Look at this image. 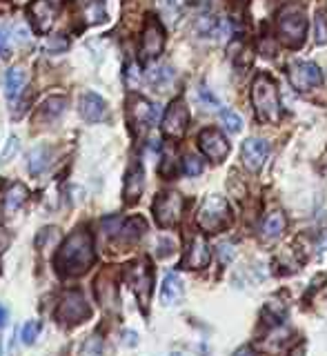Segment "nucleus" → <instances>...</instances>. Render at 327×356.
Segmentation results:
<instances>
[{
    "instance_id": "obj_1",
    "label": "nucleus",
    "mask_w": 327,
    "mask_h": 356,
    "mask_svg": "<svg viewBox=\"0 0 327 356\" xmlns=\"http://www.w3.org/2000/svg\"><path fill=\"white\" fill-rule=\"evenodd\" d=\"M94 243L87 229H76L67 236L56 254V270L63 276H81L94 265Z\"/></svg>"
},
{
    "instance_id": "obj_2",
    "label": "nucleus",
    "mask_w": 327,
    "mask_h": 356,
    "mask_svg": "<svg viewBox=\"0 0 327 356\" xmlns=\"http://www.w3.org/2000/svg\"><path fill=\"white\" fill-rule=\"evenodd\" d=\"M252 105H254V114L256 118L265 122V125H272L278 122L280 118V98H278V89L272 76L267 74H258L252 83Z\"/></svg>"
},
{
    "instance_id": "obj_3",
    "label": "nucleus",
    "mask_w": 327,
    "mask_h": 356,
    "mask_svg": "<svg viewBox=\"0 0 327 356\" xmlns=\"http://www.w3.org/2000/svg\"><path fill=\"white\" fill-rule=\"evenodd\" d=\"M276 29H278V38L280 42L289 49H296L305 42L308 36V16L298 5L285 7L278 14L276 20Z\"/></svg>"
},
{
    "instance_id": "obj_4",
    "label": "nucleus",
    "mask_w": 327,
    "mask_h": 356,
    "mask_svg": "<svg viewBox=\"0 0 327 356\" xmlns=\"http://www.w3.org/2000/svg\"><path fill=\"white\" fill-rule=\"evenodd\" d=\"M196 222L205 232H221L225 227H230V222H232L230 203L223 196H216V194L207 196L198 207Z\"/></svg>"
},
{
    "instance_id": "obj_5",
    "label": "nucleus",
    "mask_w": 327,
    "mask_h": 356,
    "mask_svg": "<svg viewBox=\"0 0 327 356\" xmlns=\"http://www.w3.org/2000/svg\"><path fill=\"white\" fill-rule=\"evenodd\" d=\"M127 283L131 285L134 294H136L138 303L143 309L150 307V298H152V289H154V272H152V265L147 259H141L134 265H129L127 270Z\"/></svg>"
},
{
    "instance_id": "obj_6",
    "label": "nucleus",
    "mask_w": 327,
    "mask_h": 356,
    "mask_svg": "<svg viewBox=\"0 0 327 356\" xmlns=\"http://www.w3.org/2000/svg\"><path fill=\"white\" fill-rule=\"evenodd\" d=\"M287 81L296 92H310V89L323 85V72L312 60H292L287 65Z\"/></svg>"
},
{
    "instance_id": "obj_7",
    "label": "nucleus",
    "mask_w": 327,
    "mask_h": 356,
    "mask_svg": "<svg viewBox=\"0 0 327 356\" xmlns=\"http://www.w3.org/2000/svg\"><path fill=\"white\" fill-rule=\"evenodd\" d=\"M185 200L178 192H163L154 200V216L161 227H176L183 218Z\"/></svg>"
},
{
    "instance_id": "obj_8",
    "label": "nucleus",
    "mask_w": 327,
    "mask_h": 356,
    "mask_svg": "<svg viewBox=\"0 0 327 356\" xmlns=\"http://www.w3.org/2000/svg\"><path fill=\"white\" fill-rule=\"evenodd\" d=\"M89 314H92V309H89L83 292H78V289L67 292L61 300L58 309H56V318L63 323H70V325H76V323L89 318Z\"/></svg>"
},
{
    "instance_id": "obj_9",
    "label": "nucleus",
    "mask_w": 327,
    "mask_h": 356,
    "mask_svg": "<svg viewBox=\"0 0 327 356\" xmlns=\"http://www.w3.org/2000/svg\"><path fill=\"white\" fill-rule=\"evenodd\" d=\"M63 9V0H33L29 7V20L38 33H47Z\"/></svg>"
},
{
    "instance_id": "obj_10",
    "label": "nucleus",
    "mask_w": 327,
    "mask_h": 356,
    "mask_svg": "<svg viewBox=\"0 0 327 356\" xmlns=\"http://www.w3.org/2000/svg\"><path fill=\"white\" fill-rule=\"evenodd\" d=\"M198 147L202 156L209 159L212 163H223L230 154V143L223 136V131H218L216 127H207L198 134Z\"/></svg>"
},
{
    "instance_id": "obj_11",
    "label": "nucleus",
    "mask_w": 327,
    "mask_h": 356,
    "mask_svg": "<svg viewBox=\"0 0 327 356\" xmlns=\"http://www.w3.org/2000/svg\"><path fill=\"white\" fill-rule=\"evenodd\" d=\"M129 118L134 127L145 131L152 125H156V120L161 118V105H156L143 96H134L129 100Z\"/></svg>"
},
{
    "instance_id": "obj_12",
    "label": "nucleus",
    "mask_w": 327,
    "mask_h": 356,
    "mask_svg": "<svg viewBox=\"0 0 327 356\" xmlns=\"http://www.w3.org/2000/svg\"><path fill=\"white\" fill-rule=\"evenodd\" d=\"M163 47H165V31L159 20L150 18L147 25L143 29V38H141V58L143 60L159 58L163 54Z\"/></svg>"
},
{
    "instance_id": "obj_13",
    "label": "nucleus",
    "mask_w": 327,
    "mask_h": 356,
    "mask_svg": "<svg viewBox=\"0 0 327 356\" xmlns=\"http://www.w3.org/2000/svg\"><path fill=\"white\" fill-rule=\"evenodd\" d=\"M189 122V111L187 105L183 103V98H176L172 105L167 107L163 116V131L169 138H183V134L187 129Z\"/></svg>"
},
{
    "instance_id": "obj_14",
    "label": "nucleus",
    "mask_w": 327,
    "mask_h": 356,
    "mask_svg": "<svg viewBox=\"0 0 327 356\" xmlns=\"http://www.w3.org/2000/svg\"><path fill=\"white\" fill-rule=\"evenodd\" d=\"M241 156H243V163H245L247 170L261 172L265 161H267V156H269V143L263 138H247L243 143Z\"/></svg>"
},
{
    "instance_id": "obj_15",
    "label": "nucleus",
    "mask_w": 327,
    "mask_h": 356,
    "mask_svg": "<svg viewBox=\"0 0 327 356\" xmlns=\"http://www.w3.org/2000/svg\"><path fill=\"white\" fill-rule=\"evenodd\" d=\"M212 261V252H209V245L202 236H196L194 241L189 243L187 248V254L183 259V265L187 270H202V267H207Z\"/></svg>"
},
{
    "instance_id": "obj_16",
    "label": "nucleus",
    "mask_w": 327,
    "mask_h": 356,
    "mask_svg": "<svg viewBox=\"0 0 327 356\" xmlns=\"http://www.w3.org/2000/svg\"><path fill=\"white\" fill-rule=\"evenodd\" d=\"M81 116L87 122H100V120H105L109 116L107 103L98 94L87 92V94L81 96Z\"/></svg>"
},
{
    "instance_id": "obj_17",
    "label": "nucleus",
    "mask_w": 327,
    "mask_h": 356,
    "mask_svg": "<svg viewBox=\"0 0 327 356\" xmlns=\"http://www.w3.org/2000/svg\"><path fill=\"white\" fill-rule=\"evenodd\" d=\"M145 189V172L141 163H131L127 176H125V189H122V196H125L127 203H136Z\"/></svg>"
},
{
    "instance_id": "obj_18",
    "label": "nucleus",
    "mask_w": 327,
    "mask_h": 356,
    "mask_svg": "<svg viewBox=\"0 0 327 356\" xmlns=\"http://www.w3.org/2000/svg\"><path fill=\"white\" fill-rule=\"evenodd\" d=\"M185 294L183 287V278L178 276V272H167L163 278V287H161V300L163 305H178L180 298Z\"/></svg>"
},
{
    "instance_id": "obj_19",
    "label": "nucleus",
    "mask_w": 327,
    "mask_h": 356,
    "mask_svg": "<svg viewBox=\"0 0 327 356\" xmlns=\"http://www.w3.org/2000/svg\"><path fill=\"white\" fill-rule=\"evenodd\" d=\"M27 187L22 183H14L7 192H5V198H3V207H0V211H3V216H11L16 214V211L27 203Z\"/></svg>"
},
{
    "instance_id": "obj_20",
    "label": "nucleus",
    "mask_w": 327,
    "mask_h": 356,
    "mask_svg": "<svg viewBox=\"0 0 327 356\" xmlns=\"http://www.w3.org/2000/svg\"><path fill=\"white\" fill-rule=\"evenodd\" d=\"M145 229H147V225H145V220L138 218V216H134V218H127V220H120L118 222V227L114 232V236L120 241V243H136Z\"/></svg>"
},
{
    "instance_id": "obj_21",
    "label": "nucleus",
    "mask_w": 327,
    "mask_h": 356,
    "mask_svg": "<svg viewBox=\"0 0 327 356\" xmlns=\"http://www.w3.org/2000/svg\"><path fill=\"white\" fill-rule=\"evenodd\" d=\"M285 227H287V218L283 211H278V209L269 211L261 225V236H263V241H278L283 236Z\"/></svg>"
},
{
    "instance_id": "obj_22",
    "label": "nucleus",
    "mask_w": 327,
    "mask_h": 356,
    "mask_svg": "<svg viewBox=\"0 0 327 356\" xmlns=\"http://www.w3.org/2000/svg\"><path fill=\"white\" fill-rule=\"evenodd\" d=\"M27 83V74L22 67H11V70L5 74V96L9 103H14L16 98H20L22 89H25Z\"/></svg>"
},
{
    "instance_id": "obj_23",
    "label": "nucleus",
    "mask_w": 327,
    "mask_h": 356,
    "mask_svg": "<svg viewBox=\"0 0 327 356\" xmlns=\"http://www.w3.org/2000/svg\"><path fill=\"white\" fill-rule=\"evenodd\" d=\"M49 159H51V149L47 145H38L27 154V172L31 176H40L45 170L49 167Z\"/></svg>"
},
{
    "instance_id": "obj_24",
    "label": "nucleus",
    "mask_w": 327,
    "mask_h": 356,
    "mask_svg": "<svg viewBox=\"0 0 327 356\" xmlns=\"http://www.w3.org/2000/svg\"><path fill=\"white\" fill-rule=\"evenodd\" d=\"M67 107V98L65 96H49L47 100L42 103L40 111H38V120H56Z\"/></svg>"
},
{
    "instance_id": "obj_25",
    "label": "nucleus",
    "mask_w": 327,
    "mask_h": 356,
    "mask_svg": "<svg viewBox=\"0 0 327 356\" xmlns=\"http://www.w3.org/2000/svg\"><path fill=\"white\" fill-rule=\"evenodd\" d=\"M33 243H36V250H40V252L54 248V245H58L61 243V232H58V227H45V229H40L36 241H33Z\"/></svg>"
},
{
    "instance_id": "obj_26",
    "label": "nucleus",
    "mask_w": 327,
    "mask_h": 356,
    "mask_svg": "<svg viewBox=\"0 0 327 356\" xmlns=\"http://www.w3.org/2000/svg\"><path fill=\"white\" fill-rule=\"evenodd\" d=\"M221 122H223V127L228 129L230 134H239L243 129V118H241V114H236V111L230 109V107H223L221 109Z\"/></svg>"
},
{
    "instance_id": "obj_27",
    "label": "nucleus",
    "mask_w": 327,
    "mask_h": 356,
    "mask_svg": "<svg viewBox=\"0 0 327 356\" xmlns=\"http://www.w3.org/2000/svg\"><path fill=\"white\" fill-rule=\"evenodd\" d=\"M174 78V72H172V67L169 65H161V67H156V70H152L147 74V81L156 87H165L169 81Z\"/></svg>"
},
{
    "instance_id": "obj_28",
    "label": "nucleus",
    "mask_w": 327,
    "mask_h": 356,
    "mask_svg": "<svg viewBox=\"0 0 327 356\" xmlns=\"http://www.w3.org/2000/svg\"><path fill=\"white\" fill-rule=\"evenodd\" d=\"M183 174L185 176H191V178L202 174V161L198 159V156H194V154L185 156V161H183Z\"/></svg>"
},
{
    "instance_id": "obj_29",
    "label": "nucleus",
    "mask_w": 327,
    "mask_h": 356,
    "mask_svg": "<svg viewBox=\"0 0 327 356\" xmlns=\"http://www.w3.org/2000/svg\"><path fill=\"white\" fill-rule=\"evenodd\" d=\"M38 334H40V323H38V321H29L27 325L22 327V332H20V339H22V343L31 345V343H36Z\"/></svg>"
},
{
    "instance_id": "obj_30",
    "label": "nucleus",
    "mask_w": 327,
    "mask_h": 356,
    "mask_svg": "<svg viewBox=\"0 0 327 356\" xmlns=\"http://www.w3.org/2000/svg\"><path fill=\"white\" fill-rule=\"evenodd\" d=\"M18 152H20V140L16 136H9V140L5 143L3 154H0V163H9Z\"/></svg>"
},
{
    "instance_id": "obj_31",
    "label": "nucleus",
    "mask_w": 327,
    "mask_h": 356,
    "mask_svg": "<svg viewBox=\"0 0 327 356\" xmlns=\"http://www.w3.org/2000/svg\"><path fill=\"white\" fill-rule=\"evenodd\" d=\"M317 42L327 44V16L323 14V11L317 16Z\"/></svg>"
},
{
    "instance_id": "obj_32",
    "label": "nucleus",
    "mask_w": 327,
    "mask_h": 356,
    "mask_svg": "<svg viewBox=\"0 0 327 356\" xmlns=\"http://www.w3.org/2000/svg\"><path fill=\"white\" fill-rule=\"evenodd\" d=\"M67 44H70V42H67L65 36H51L47 42H45V47H47L51 54H61V51L67 49Z\"/></svg>"
},
{
    "instance_id": "obj_33",
    "label": "nucleus",
    "mask_w": 327,
    "mask_h": 356,
    "mask_svg": "<svg viewBox=\"0 0 327 356\" xmlns=\"http://www.w3.org/2000/svg\"><path fill=\"white\" fill-rule=\"evenodd\" d=\"M87 16H89V22H103L107 18L103 3H94L92 7L87 9Z\"/></svg>"
},
{
    "instance_id": "obj_34",
    "label": "nucleus",
    "mask_w": 327,
    "mask_h": 356,
    "mask_svg": "<svg viewBox=\"0 0 327 356\" xmlns=\"http://www.w3.org/2000/svg\"><path fill=\"white\" fill-rule=\"evenodd\" d=\"M9 243H11V234L5 227H0V256L5 254V250L9 248Z\"/></svg>"
},
{
    "instance_id": "obj_35",
    "label": "nucleus",
    "mask_w": 327,
    "mask_h": 356,
    "mask_svg": "<svg viewBox=\"0 0 327 356\" xmlns=\"http://www.w3.org/2000/svg\"><path fill=\"white\" fill-rule=\"evenodd\" d=\"M198 98H202V100H205V103H209V105H214V107L218 105V98H214V96H212V94L207 92L205 87H202V89H198Z\"/></svg>"
},
{
    "instance_id": "obj_36",
    "label": "nucleus",
    "mask_w": 327,
    "mask_h": 356,
    "mask_svg": "<svg viewBox=\"0 0 327 356\" xmlns=\"http://www.w3.org/2000/svg\"><path fill=\"white\" fill-rule=\"evenodd\" d=\"M125 76H127V83H129L131 87L136 85V83H138V72H136V65H129V67H127V74H125Z\"/></svg>"
},
{
    "instance_id": "obj_37",
    "label": "nucleus",
    "mask_w": 327,
    "mask_h": 356,
    "mask_svg": "<svg viewBox=\"0 0 327 356\" xmlns=\"http://www.w3.org/2000/svg\"><path fill=\"white\" fill-rule=\"evenodd\" d=\"M0 56H9V47H7V36H5V31L0 29Z\"/></svg>"
},
{
    "instance_id": "obj_38",
    "label": "nucleus",
    "mask_w": 327,
    "mask_h": 356,
    "mask_svg": "<svg viewBox=\"0 0 327 356\" xmlns=\"http://www.w3.org/2000/svg\"><path fill=\"white\" fill-rule=\"evenodd\" d=\"M7 318H9V312H7V307L3 303H0V327L7 325Z\"/></svg>"
},
{
    "instance_id": "obj_39",
    "label": "nucleus",
    "mask_w": 327,
    "mask_h": 356,
    "mask_svg": "<svg viewBox=\"0 0 327 356\" xmlns=\"http://www.w3.org/2000/svg\"><path fill=\"white\" fill-rule=\"evenodd\" d=\"M234 356H254V352H252V348H241Z\"/></svg>"
},
{
    "instance_id": "obj_40",
    "label": "nucleus",
    "mask_w": 327,
    "mask_h": 356,
    "mask_svg": "<svg viewBox=\"0 0 327 356\" xmlns=\"http://www.w3.org/2000/svg\"><path fill=\"white\" fill-rule=\"evenodd\" d=\"M163 248H172V243H169V241H167V243H163ZM169 252H172V250H161V254H163V256H167Z\"/></svg>"
},
{
    "instance_id": "obj_41",
    "label": "nucleus",
    "mask_w": 327,
    "mask_h": 356,
    "mask_svg": "<svg viewBox=\"0 0 327 356\" xmlns=\"http://www.w3.org/2000/svg\"><path fill=\"white\" fill-rule=\"evenodd\" d=\"M0 356H7V352H5V350H0Z\"/></svg>"
},
{
    "instance_id": "obj_42",
    "label": "nucleus",
    "mask_w": 327,
    "mask_h": 356,
    "mask_svg": "<svg viewBox=\"0 0 327 356\" xmlns=\"http://www.w3.org/2000/svg\"><path fill=\"white\" fill-rule=\"evenodd\" d=\"M172 356H180V354H172Z\"/></svg>"
}]
</instances>
